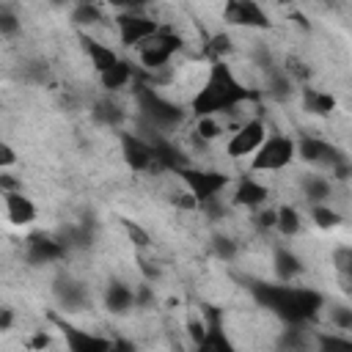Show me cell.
Listing matches in <instances>:
<instances>
[{
	"instance_id": "obj_1",
	"label": "cell",
	"mask_w": 352,
	"mask_h": 352,
	"mask_svg": "<svg viewBox=\"0 0 352 352\" xmlns=\"http://www.w3.org/2000/svg\"><path fill=\"white\" fill-rule=\"evenodd\" d=\"M256 300L275 311L278 316H283L289 324H302L308 319H314L322 308V294L314 289H294V286H253Z\"/></svg>"
},
{
	"instance_id": "obj_2",
	"label": "cell",
	"mask_w": 352,
	"mask_h": 352,
	"mask_svg": "<svg viewBox=\"0 0 352 352\" xmlns=\"http://www.w3.org/2000/svg\"><path fill=\"white\" fill-rule=\"evenodd\" d=\"M248 96V91L242 88V82L231 74V69L226 63H214L209 72L206 85L198 91V96L192 99V110L198 116H214L223 110L236 107L242 99Z\"/></svg>"
},
{
	"instance_id": "obj_3",
	"label": "cell",
	"mask_w": 352,
	"mask_h": 352,
	"mask_svg": "<svg viewBox=\"0 0 352 352\" xmlns=\"http://www.w3.org/2000/svg\"><path fill=\"white\" fill-rule=\"evenodd\" d=\"M297 157V143L286 135H272L267 138L256 151H253V170H280Z\"/></svg>"
},
{
	"instance_id": "obj_4",
	"label": "cell",
	"mask_w": 352,
	"mask_h": 352,
	"mask_svg": "<svg viewBox=\"0 0 352 352\" xmlns=\"http://www.w3.org/2000/svg\"><path fill=\"white\" fill-rule=\"evenodd\" d=\"M179 176L184 179L187 190L195 195L198 206H201V204H206V201H212V198H217V195L223 192V187L228 184V176H226V173H220V170H195V168H182V170H179Z\"/></svg>"
},
{
	"instance_id": "obj_5",
	"label": "cell",
	"mask_w": 352,
	"mask_h": 352,
	"mask_svg": "<svg viewBox=\"0 0 352 352\" xmlns=\"http://www.w3.org/2000/svg\"><path fill=\"white\" fill-rule=\"evenodd\" d=\"M179 47H182V38L179 36L165 33V30H157L151 38H146L140 44V60H143L146 69H162Z\"/></svg>"
},
{
	"instance_id": "obj_6",
	"label": "cell",
	"mask_w": 352,
	"mask_h": 352,
	"mask_svg": "<svg viewBox=\"0 0 352 352\" xmlns=\"http://www.w3.org/2000/svg\"><path fill=\"white\" fill-rule=\"evenodd\" d=\"M138 104H140V110H143L157 126H173V124H179V118H182V110H179L173 102L162 99L154 88H138Z\"/></svg>"
},
{
	"instance_id": "obj_7",
	"label": "cell",
	"mask_w": 352,
	"mask_h": 352,
	"mask_svg": "<svg viewBox=\"0 0 352 352\" xmlns=\"http://www.w3.org/2000/svg\"><path fill=\"white\" fill-rule=\"evenodd\" d=\"M264 140H267V126H264V121H261V118H250V121H245V124L231 135L226 151H228V157H245V154H253Z\"/></svg>"
},
{
	"instance_id": "obj_8",
	"label": "cell",
	"mask_w": 352,
	"mask_h": 352,
	"mask_svg": "<svg viewBox=\"0 0 352 352\" xmlns=\"http://www.w3.org/2000/svg\"><path fill=\"white\" fill-rule=\"evenodd\" d=\"M226 22L239 25V28H267L270 19L261 11V6L256 0H228L226 11H223Z\"/></svg>"
},
{
	"instance_id": "obj_9",
	"label": "cell",
	"mask_w": 352,
	"mask_h": 352,
	"mask_svg": "<svg viewBox=\"0 0 352 352\" xmlns=\"http://www.w3.org/2000/svg\"><path fill=\"white\" fill-rule=\"evenodd\" d=\"M297 157L305 160V162H311V165H327L330 170H333L338 162L346 160L338 148H333L330 143L316 140V138H302V140L297 143Z\"/></svg>"
},
{
	"instance_id": "obj_10",
	"label": "cell",
	"mask_w": 352,
	"mask_h": 352,
	"mask_svg": "<svg viewBox=\"0 0 352 352\" xmlns=\"http://www.w3.org/2000/svg\"><path fill=\"white\" fill-rule=\"evenodd\" d=\"M160 28H157V22L154 19H148V16H143V14H121L118 16V36H121V41L124 44H143L146 38H151L154 33H157Z\"/></svg>"
},
{
	"instance_id": "obj_11",
	"label": "cell",
	"mask_w": 352,
	"mask_h": 352,
	"mask_svg": "<svg viewBox=\"0 0 352 352\" xmlns=\"http://www.w3.org/2000/svg\"><path fill=\"white\" fill-rule=\"evenodd\" d=\"M121 154H124V162L132 168V170H148L157 157H154V146L135 138V135H121Z\"/></svg>"
},
{
	"instance_id": "obj_12",
	"label": "cell",
	"mask_w": 352,
	"mask_h": 352,
	"mask_svg": "<svg viewBox=\"0 0 352 352\" xmlns=\"http://www.w3.org/2000/svg\"><path fill=\"white\" fill-rule=\"evenodd\" d=\"M3 201H6V217L14 223V226H28L36 220V206L28 195H22L19 190H8L3 192Z\"/></svg>"
},
{
	"instance_id": "obj_13",
	"label": "cell",
	"mask_w": 352,
	"mask_h": 352,
	"mask_svg": "<svg viewBox=\"0 0 352 352\" xmlns=\"http://www.w3.org/2000/svg\"><path fill=\"white\" fill-rule=\"evenodd\" d=\"M66 248L50 236H33L28 242V261L30 264H50V261H58L63 258Z\"/></svg>"
},
{
	"instance_id": "obj_14",
	"label": "cell",
	"mask_w": 352,
	"mask_h": 352,
	"mask_svg": "<svg viewBox=\"0 0 352 352\" xmlns=\"http://www.w3.org/2000/svg\"><path fill=\"white\" fill-rule=\"evenodd\" d=\"M63 336H66V346L72 352H104L113 346L107 338L91 336L85 330H74V327H63Z\"/></svg>"
},
{
	"instance_id": "obj_15",
	"label": "cell",
	"mask_w": 352,
	"mask_h": 352,
	"mask_svg": "<svg viewBox=\"0 0 352 352\" xmlns=\"http://www.w3.org/2000/svg\"><path fill=\"white\" fill-rule=\"evenodd\" d=\"M267 201V187L250 176L239 179L234 187V204L236 206H261Z\"/></svg>"
},
{
	"instance_id": "obj_16",
	"label": "cell",
	"mask_w": 352,
	"mask_h": 352,
	"mask_svg": "<svg viewBox=\"0 0 352 352\" xmlns=\"http://www.w3.org/2000/svg\"><path fill=\"white\" fill-rule=\"evenodd\" d=\"M104 305L110 314H126L135 305V289H129L126 283H110L104 292Z\"/></svg>"
},
{
	"instance_id": "obj_17",
	"label": "cell",
	"mask_w": 352,
	"mask_h": 352,
	"mask_svg": "<svg viewBox=\"0 0 352 352\" xmlns=\"http://www.w3.org/2000/svg\"><path fill=\"white\" fill-rule=\"evenodd\" d=\"M99 80H102V85H104L107 91H121V88L132 80V66H129L126 60H116L110 69L99 72Z\"/></svg>"
},
{
	"instance_id": "obj_18",
	"label": "cell",
	"mask_w": 352,
	"mask_h": 352,
	"mask_svg": "<svg viewBox=\"0 0 352 352\" xmlns=\"http://www.w3.org/2000/svg\"><path fill=\"white\" fill-rule=\"evenodd\" d=\"M198 349H231V341L226 338L223 327H220V319L214 311H209V322H206V336L201 341Z\"/></svg>"
},
{
	"instance_id": "obj_19",
	"label": "cell",
	"mask_w": 352,
	"mask_h": 352,
	"mask_svg": "<svg viewBox=\"0 0 352 352\" xmlns=\"http://www.w3.org/2000/svg\"><path fill=\"white\" fill-rule=\"evenodd\" d=\"M302 107L314 116H327L333 107H336V99L324 91H314V88H305L302 91Z\"/></svg>"
},
{
	"instance_id": "obj_20",
	"label": "cell",
	"mask_w": 352,
	"mask_h": 352,
	"mask_svg": "<svg viewBox=\"0 0 352 352\" xmlns=\"http://www.w3.org/2000/svg\"><path fill=\"white\" fill-rule=\"evenodd\" d=\"M91 116H94L96 124H104V126H118V124L124 121V110H121L116 102H110V99H99V102L94 104Z\"/></svg>"
},
{
	"instance_id": "obj_21",
	"label": "cell",
	"mask_w": 352,
	"mask_h": 352,
	"mask_svg": "<svg viewBox=\"0 0 352 352\" xmlns=\"http://www.w3.org/2000/svg\"><path fill=\"white\" fill-rule=\"evenodd\" d=\"M275 272H278L280 280H292L294 275L302 272V264H300V258H297L292 250L278 248V250H275Z\"/></svg>"
},
{
	"instance_id": "obj_22",
	"label": "cell",
	"mask_w": 352,
	"mask_h": 352,
	"mask_svg": "<svg viewBox=\"0 0 352 352\" xmlns=\"http://www.w3.org/2000/svg\"><path fill=\"white\" fill-rule=\"evenodd\" d=\"M58 300L66 305V311H80L88 302V294L80 283L66 280V283H58Z\"/></svg>"
},
{
	"instance_id": "obj_23",
	"label": "cell",
	"mask_w": 352,
	"mask_h": 352,
	"mask_svg": "<svg viewBox=\"0 0 352 352\" xmlns=\"http://www.w3.org/2000/svg\"><path fill=\"white\" fill-rule=\"evenodd\" d=\"M85 52H88V58H91V63H94L96 72H104V69H110L118 60L110 47H104V44H99L94 38H85Z\"/></svg>"
},
{
	"instance_id": "obj_24",
	"label": "cell",
	"mask_w": 352,
	"mask_h": 352,
	"mask_svg": "<svg viewBox=\"0 0 352 352\" xmlns=\"http://www.w3.org/2000/svg\"><path fill=\"white\" fill-rule=\"evenodd\" d=\"M302 192L311 204H324V198H330V182L324 176H308L302 182Z\"/></svg>"
},
{
	"instance_id": "obj_25",
	"label": "cell",
	"mask_w": 352,
	"mask_h": 352,
	"mask_svg": "<svg viewBox=\"0 0 352 352\" xmlns=\"http://www.w3.org/2000/svg\"><path fill=\"white\" fill-rule=\"evenodd\" d=\"M99 19H102L99 8H96L94 3H88V0H82V3H77V6L72 8V22L80 25V28H91V25H96Z\"/></svg>"
},
{
	"instance_id": "obj_26",
	"label": "cell",
	"mask_w": 352,
	"mask_h": 352,
	"mask_svg": "<svg viewBox=\"0 0 352 352\" xmlns=\"http://www.w3.org/2000/svg\"><path fill=\"white\" fill-rule=\"evenodd\" d=\"M275 228L283 234V236H294L300 231V212L294 206H280L278 209V223Z\"/></svg>"
},
{
	"instance_id": "obj_27",
	"label": "cell",
	"mask_w": 352,
	"mask_h": 352,
	"mask_svg": "<svg viewBox=\"0 0 352 352\" xmlns=\"http://www.w3.org/2000/svg\"><path fill=\"white\" fill-rule=\"evenodd\" d=\"M311 220L319 226V228H336L341 226V214L324 204H311Z\"/></svg>"
},
{
	"instance_id": "obj_28",
	"label": "cell",
	"mask_w": 352,
	"mask_h": 352,
	"mask_svg": "<svg viewBox=\"0 0 352 352\" xmlns=\"http://www.w3.org/2000/svg\"><path fill=\"white\" fill-rule=\"evenodd\" d=\"M330 324L336 330H352V308L349 305H333L330 308Z\"/></svg>"
},
{
	"instance_id": "obj_29",
	"label": "cell",
	"mask_w": 352,
	"mask_h": 352,
	"mask_svg": "<svg viewBox=\"0 0 352 352\" xmlns=\"http://www.w3.org/2000/svg\"><path fill=\"white\" fill-rule=\"evenodd\" d=\"M212 253H214L217 258H223V261H231V258L236 256V245H234L228 236H214V239H212Z\"/></svg>"
},
{
	"instance_id": "obj_30",
	"label": "cell",
	"mask_w": 352,
	"mask_h": 352,
	"mask_svg": "<svg viewBox=\"0 0 352 352\" xmlns=\"http://www.w3.org/2000/svg\"><path fill=\"white\" fill-rule=\"evenodd\" d=\"M333 267L341 275H349L352 272V248H336L333 250Z\"/></svg>"
},
{
	"instance_id": "obj_31",
	"label": "cell",
	"mask_w": 352,
	"mask_h": 352,
	"mask_svg": "<svg viewBox=\"0 0 352 352\" xmlns=\"http://www.w3.org/2000/svg\"><path fill=\"white\" fill-rule=\"evenodd\" d=\"M16 30H19L16 14H14L11 8H3V11H0V33H3V36H14Z\"/></svg>"
},
{
	"instance_id": "obj_32",
	"label": "cell",
	"mask_w": 352,
	"mask_h": 352,
	"mask_svg": "<svg viewBox=\"0 0 352 352\" xmlns=\"http://www.w3.org/2000/svg\"><path fill=\"white\" fill-rule=\"evenodd\" d=\"M217 135H220V124H217L212 116H201V121H198V138L212 140V138H217Z\"/></svg>"
},
{
	"instance_id": "obj_33",
	"label": "cell",
	"mask_w": 352,
	"mask_h": 352,
	"mask_svg": "<svg viewBox=\"0 0 352 352\" xmlns=\"http://www.w3.org/2000/svg\"><path fill=\"white\" fill-rule=\"evenodd\" d=\"M322 349H352V338H341V336H322L319 338Z\"/></svg>"
},
{
	"instance_id": "obj_34",
	"label": "cell",
	"mask_w": 352,
	"mask_h": 352,
	"mask_svg": "<svg viewBox=\"0 0 352 352\" xmlns=\"http://www.w3.org/2000/svg\"><path fill=\"white\" fill-rule=\"evenodd\" d=\"M270 91H272L278 99H283V96L289 94V77H286V74H272V80H270Z\"/></svg>"
},
{
	"instance_id": "obj_35",
	"label": "cell",
	"mask_w": 352,
	"mask_h": 352,
	"mask_svg": "<svg viewBox=\"0 0 352 352\" xmlns=\"http://www.w3.org/2000/svg\"><path fill=\"white\" fill-rule=\"evenodd\" d=\"M253 220H256L258 228H275V223H278V209H264V212H258Z\"/></svg>"
},
{
	"instance_id": "obj_36",
	"label": "cell",
	"mask_w": 352,
	"mask_h": 352,
	"mask_svg": "<svg viewBox=\"0 0 352 352\" xmlns=\"http://www.w3.org/2000/svg\"><path fill=\"white\" fill-rule=\"evenodd\" d=\"M187 333H190V338L195 341V346H201V341H204V336H206V322L192 319V322L187 324Z\"/></svg>"
},
{
	"instance_id": "obj_37",
	"label": "cell",
	"mask_w": 352,
	"mask_h": 352,
	"mask_svg": "<svg viewBox=\"0 0 352 352\" xmlns=\"http://www.w3.org/2000/svg\"><path fill=\"white\" fill-rule=\"evenodd\" d=\"M151 302H154V292H151V286H140V289H135V305L148 308Z\"/></svg>"
},
{
	"instance_id": "obj_38",
	"label": "cell",
	"mask_w": 352,
	"mask_h": 352,
	"mask_svg": "<svg viewBox=\"0 0 352 352\" xmlns=\"http://www.w3.org/2000/svg\"><path fill=\"white\" fill-rule=\"evenodd\" d=\"M209 50H212L214 55H223V52H228V50H231V38H228L226 33H220V36H214V38H212Z\"/></svg>"
},
{
	"instance_id": "obj_39",
	"label": "cell",
	"mask_w": 352,
	"mask_h": 352,
	"mask_svg": "<svg viewBox=\"0 0 352 352\" xmlns=\"http://www.w3.org/2000/svg\"><path fill=\"white\" fill-rule=\"evenodd\" d=\"M14 160H16L14 148H11L8 143H3V146H0V165H3V168H8V165H14Z\"/></svg>"
},
{
	"instance_id": "obj_40",
	"label": "cell",
	"mask_w": 352,
	"mask_h": 352,
	"mask_svg": "<svg viewBox=\"0 0 352 352\" xmlns=\"http://www.w3.org/2000/svg\"><path fill=\"white\" fill-rule=\"evenodd\" d=\"M124 226H126V234H129V236H135V239H138V242H135V245H148V236H146V234H143V231H140V228H138V226H135V223H129V220H126V223H124Z\"/></svg>"
},
{
	"instance_id": "obj_41",
	"label": "cell",
	"mask_w": 352,
	"mask_h": 352,
	"mask_svg": "<svg viewBox=\"0 0 352 352\" xmlns=\"http://www.w3.org/2000/svg\"><path fill=\"white\" fill-rule=\"evenodd\" d=\"M11 308H3V314H0V330H8L11 327Z\"/></svg>"
},
{
	"instance_id": "obj_42",
	"label": "cell",
	"mask_w": 352,
	"mask_h": 352,
	"mask_svg": "<svg viewBox=\"0 0 352 352\" xmlns=\"http://www.w3.org/2000/svg\"><path fill=\"white\" fill-rule=\"evenodd\" d=\"M126 3H129V8H132V6H148V3H154V0H126Z\"/></svg>"
},
{
	"instance_id": "obj_43",
	"label": "cell",
	"mask_w": 352,
	"mask_h": 352,
	"mask_svg": "<svg viewBox=\"0 0 352 352\" xmlns=\"http://www.w3.org/2000/svg\"><path fill=\"white\" fill-rule=\"evenodd\" d=\"M50 3H52V6H66L69 0H50Z\"/></svg>"
},
{
	"instance_id": "obj_44",
	"label": "cell",
	"mask_w": 352,
	"mask_h": 352,
	"mask_svg": "<svg viewBox=\"0 0 352 352\" xmlns=\"http://www.w3.org/2000/svg\"><path fill=\"white\" fill-rule=\"evenodd\" d=\"M346 278H349V280H352V272H349V275H346Z\"/></svg>"
}]
</instances>
